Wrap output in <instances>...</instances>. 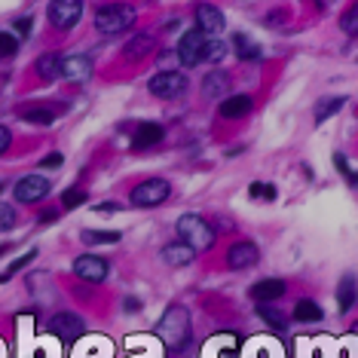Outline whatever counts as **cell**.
<instances>
[{"label":"cell","mask_w":358,"mask_h":358,"mask_svg":"<svg viewBox=\"0 0 358 358\" xmlns=\"http://www.w3.org/2000/svg\"><path fill=\"white\" fill-rule=\"evenodd\" d=\"M157 337L172 349V352L184 349L190 343V313H187L184 306H169L166 315H162L157 324Z\"/></svg>","instance_id":"6da1fadb"},{"label":"cell","mask_w":358,"mask_h":358,"mask_svg":"<svg viewBox=\"0 0 358 358\" xmlns=\"http://www.w3.org/2000/svg\"><path fill=\"white\" fill-rule=\"evenodd\" d=\"M178 236H181V242H187L193 251H206L215 245V227H211L206 217L199 215H181L178 217Z\"/></svg>","instance_id":"7a4b0ae2"},{"label":"cell","mask_w":358,"mask_h":358,"mask_svg":"<svg viewBox=\"0 0 358 358\" xmlns=\"http://www.w3.org/2000/svg\"><path fill=\"white\" fill-rule=\"evenodd\" d=\"M132 25H135V6H129V3H108L95 13V28L108 37L123 34Z\"/></svg>","instance_id":"3957f363"},{"label":"cell","mask_w":358,"mask_h":358,"mask_svg":"<svg viewBox=\"0 0 358 358\" xmlns=\"http://www.w3.org/2000/svg\"><path fill=\"white\" fill-rule=\"evenodd\" d=\"M169 193H172V184L162 181V178H148V181H141L132 190V202L135 208H153V206H162V202L169 199Z\"/></svg>","instance_id":"277c9868"},{"label":"cell","mask_w":358,"mask_h":358,"mask_svg":"<svg viewBox=\"0 0 358 358\" xmlns=\"http://www.w3.org/2000/svg\"><path fill=\"white\" fill-rule=\"evenodd\" d=\"M50 25L59 31H71L83 15V0H50Z\"/></svg>","instance_id":"5b68a950"},{"label":"cell","mask_w":358,"mask_h":358,"mask_svg":"<svg viewBox=\"0 0 358 358\" xmlns=\"http://www.w3.org/2000/svg\"><path fill=\"white\" fill-rule=\"evenodd\" d=\"M150 95L153 99H162V101H172L178 99V95L187 89V77L184 74H178V71H159V74H153L150 77Z\"/></svg>","instance_id":"8992f818"},{"label":"cell","mask_w":358,"mask_h":358,"mask_svg":"<svg viewBox=\"0 0 358 358\" xmlns=\"http://www.w3.org/2000/svg\"><path fill=\"white\" fill-rule=\"evenodd\" d=\"M206 43H208V37L199 28L181 34V40H178V59H181V64H187V68L199 64L202 55H206Z\"/></svg>","instance_id":"52a82bcc"},{"label":"cell","mask_w":358,"mask_h":358,"mask_svg":"<svg viewBox=\"0 0 358 358\" xmlns=\"http://www.w3.org/2000/svg\"><path fill=\"white\" fill-rule=\"evenodd\" d=\"M13 190H15V199L31 206V202H40L46 193H50V181H46L43 175H25Z\"/></svg>","instance_id":"ba28073f"},{"label":"cell","mask_w":358,"mask_h":358,"mask_svg":"<svg viewBox=\"0 0 358 358\" xmlns=\"http://www.w3.org/2000/svg\"><path fill=\"white\" fill-rule=\"evenodd\" d=\"M74 273L80 275L83 282H104L108 279V260L99 257V255H80L74 260Z\"/></svg>","instance_id":"9c48e42d"},{"label":"cell","mask_w":358,"mask_h":358,"mask_svg":"<svg viewBox=\"0 0 358 358\" xmlns=\"http://www.w3.org/2000/svg\"><path fill=\"white\" fill-rule=\"evenodd\" d=\"M50 334H55L62 340H77L83 334V319L74 313H59L50 319Z\"/></svg>","instance_id":"30bf717a"},{"label":"cell","mask_w":358,"mask_h":358,"mask_svg":"<svg viewBox=\"0 0 358 358\" xmlns=\"http://www.w3.org/2000/svg\"><path fill=\"white\" fill-rule=\"evenodd\" d=\"M196 25H199V31L206 37L221 34L224 31V13L217 10V6H211V3H199L196 6Z\"/></svg>","instance_id":"8fae6325"},{"label":"cell","mask_w":358,"mask_h":358,"mask_svg":"<svg viewBox=\"0 0 358 358\" xmlns=\"http://www.w3.org/2000/svg\"><path fill=\"white\" fill-rule=\"evenodd\" d=\"M260 257V251L255 242H236V245L227 251V264L233 266V270H248V266H255Z\"/></svg>","instance_id":"7c38bea8"},{"label":"cell","mask_w":358,"mask_h":358,"mask_svg":"<svg viewBox=\"0 0 358 358\" xmlns=\"http://www.w3.org/2000/svg\"><path fill=\"white\" fill-rule=\"evenodd\" d=\"M62 77L71 80V83H83V80L92 77V59L89 55H68L62 62Z\"/></svg>","instance_id":"4fadbf2b"},{"label":"cell","mask_w":358,"mask_h":358,"mask_svg":"<svg viewBox=\"0 0 358 358\" xmlns=\"http://www.w3.org/2000/svg\"><path fill=\"white\" fill-rule=\"evenodd\" d=\"M285 291H288V285H285L282 279H264L251 288V297H255L257 303H273V300H279Z\"/></svg>","instance_id":"5bb4252c"},{"label":"cell","mask_w":358,"mask_h":358,"mask_svg":"<svg viewBox=\"0 0 358 358\" xmlns=\"http://www.w3.org/2000/svg\"><path fill=\"white\" fill-rule=\"evenodd\" d=\"M251 108H255V101H251L248 95H230V99L221 101V117L224 120H242L251 113Z\"/></svg>","instance_id":"9a60e30c"},{"label":"cell","mask_w":358,"mask_h":358,"mask_svg":"<svg viewBox=\"0 0 358 358\" xmlns=\"http://www.w3.org/2000/svg\"><path fill=\"white\" fill-rule=\"evenodd\" d=\"M162 138H166V132H162L159 123H141L135 129V138H132V148L144 150V148H153V144H159Z\"/></svg>","instance_id":"2e32d148"},{"label":"cell","mask_w":358,"mask_h":358,"mask_svg":"<svg viewBox=\"0 0 358 358\" xmlns=\"http://www.w3.org/2000/svg\"><path fill=\"white\" fill-rule=\"evenodd\" d=\"M193 257H196V251L187 245V242H175V245L162 248V260H166L169 266H187Z\"/></svg>","instance_id":"e0dca14e"},{"label":"cell","mask_w":358,"mask_h":358,"mask_svg":"<svg viewBox=\"0 0 358 358\" xmlns=\"http://www.w3.org/2000/svg\"><path fill=\"white\" fill-rule=\"evenodd\" d=\"M62 62H64V55H59V52L40 55V59H37V74H40V80H59L62 77Z\"/></svg>","instance_id":"ac0fdd59"},{"label":"cell","mask_w":358,"mask_h":358,"mask_svg":"<svg viewBox=\"0 0 358 358\" xmlns=\"http://www.w3.org/2000/svg\"><path fill=\"white\" fill-rule=\"evenodd\" d=\"M153 50V34H148V31H141V34H135L132 40H129V43L123 46V55L126 59H144V55H148Z\"/></svg>","instance_id":"d6986e66"},{"label":"cell","mask_w":358,"mask_h":358,"mask_svg":"<svg viewBox=\"0 0 358 358\" xmlns=\"http://www.w3.org/2000/svg\"><path fill=\"white\" fill-rule=\"evenodd\" d=\"M355 300H358V285L352 275H343V282H340V288H337V306H340V313H349V309L355 306Z\"/></svg>","instance_id":"ffe728a7"},{"label":"cell","mask_w":358,"mask_h":358,"mask_svg":"<svg viewBox=\"0 0 358 358\" xmlns=\"http://www.w3.org/2000/svg\"><path fill=\"white\" fill-rule=\"evenodd\" d=\"M202 89H206L208 99H215V95H224L227 89H230V77H227L224 71H211V74H206V80H202Z\"/></svg>","instance_id":"44dd1931"},{"label":"cell","mask_w":358,"mask_h":358,"mask_svg":"<svg viewBox=\"0 0 358 358\" xmlns=\"http://www.w3.org/2000/svg\"><path fill=\"white\" fill-rule=\"evenodd\" d=\"M257 315H260V319H264L266 324H270L273 331H285V328H288V319H285V313H282V309H275V306H270V303H260Z\"/></svg>","instance_id":"7402d4cb"},{"label":"cell","mask_w":358,"mask_h":358,"mask_svg":"<svg viewBox=\"0 0 358 358\" xmlns=\"http://www.w3.org/2000/svg\"><path fill=\"white\" fill-rule=\"evenodd\" d=\"M83 242H86V245H117L120 233L117 230H86Z\"/></svg>","instance_id":"603a6c76"},{"label":"cell","mask_w":358,"mask_h":358,"mask_svg":"<svg viewBox=\"0 0 358 358\" xmlns=\"http://www.w3.org/2000/svg\"><path fill=\"white\" fill-rule=\"evenodd\" d=\"M294 319L297 322H319L322 319V306L315 300H300L294 306Z\"/></svg>","instance_id":"cb8c5ba5"},{"label":"cell","mask_w":358,"mask_h":358,"mask_svg":"<svg viewBox=\"0 0 358 358\" xmlns=\"http://www.w3.org/2000/svg\"><path fill=\"white\" fill-rule=\"evenodd\" d=\"M236 55H239L242 62H257L260 59V46L251 43L245 34H236Z\"/></svg>","instance_id":"d4e9b609"},{"label":"cell","mask_w":358,"mask_h":358,"mask_svg":"<svg viewBox=\"0 0 358 358\" xmlns=\"http://www.w3.org/2000/svg\"><path fill=\"white\" fill-rule=\"evenodd\" d=\"M55 117H59V113L50 110V108H28V110H22V120L37 123V126H50V123H55Z\"/></svg>","instance_id":"484cf974"},{"label":"cell","mask_w":358,"mask_h":358,"mask_svg":"<svg viewBox=\"0 0 358 358\" xmlns=\"http://www.w3.org/2000/svg\"><path fill=\"white\" fill-rule=\"evenodd\" d=\"M340 108H343V99H322L315 104V123H324V120L334 117Z\"/></svg>","instance_id":"4316f807"},{"label":"cell","mask_w":358,"mask_h":358,"mask_svg":"<svg viewBox=\"0 0 358 358\" xmlns=\"http://www.w3.org/2000/svg\"><path fill=\"white\" fill-rule=\"evenodd\" d=\"M227 55V46H224V40H217V37H208V43H206V55H202V62H211V64H217Z\"/></svg>","instance_id":"83f0119b"},{"label":"cell","mask_w":358,"mask_h":358,"mask_svg":"<svg viewBox=\"0 0 358 358\" xmlns=\"http://www.w3.org/2000/svg\"><path fill=\"white\" fill-rule=\"evenodd\" d=\"M19 52V37L10 31H0V59H13Z\"/></svg>","instance_id":"f1b7e54d"},{"label":"cell","mask_w":358,"mask_h":358,"mask_svg":"<svg viewBox=\"0 0 358 358\" xmlns=\"http://www.w3.org/2000/svg\"><path fill=\"white\" fill-rule=\"evenodd\" d=\"M340 28H343L346 34L358 37V3H352V6H349V10L343 13V19H340Z\"/></svg>","instance_id":"f546056e"},{"label":"cell","mask_w":358,"mask_h":358,"mask_svg":"<svg viewBox=\"0 0 358 358\" xmlns=\"http://www.w3.org/2000/svg\"><path fill=\"white\" fill-rule=\"evenodd\" d=\"M86 202V190H80V187H71V190L62 193V206L64 208H80Z\"/></svg>","instance_id":"4dcf8cb0"},{"label":"cell","mask_w":358,"mask_h":358,"mask_svg":"<svg viewBox=\"0 0 358 358\" xmlns=\"http://www.w3.org/2000/svg\"><path fill=\"white\" fill-rule=\"evenodd\" d=\"M15 221H19L15 208H13V206H6V202H0V230H13Z\"/></svg>","instance_id":"1f68e13d"},{"label":"cell","mask_w":358,"mask_h":358,"mask_svg":"<svg viewBox=\"0 0 358 358\" xmlns=\"http://www.w3.org/2000/svg\"><path fill=\"white\" fill-rule=\"evenodd\" d=\"M334 162H337V169L346 175V181L352 184V187H358V172H352V169H349V159L343 157V153H334Z\"/></svg>","instance_id":"d6a6232c"},{"label":"cell","mask_w":358,"mask_h":358,"mask_svg":"<svg viewBox=\"0 0 358 358\" xmlns=\"http://www.w3.org/2000/svg\"><path fill=\"white\" fill-rule=\"evenodd\" d=\"M251 196L255 199H275V187L273 184H251Z\"/></svg>","instance_id":"836d02e7"},{"label":"cell","mask_w":358,"mask_h":358,"mask_svg":"<svg viewBox=\"0 0 358 358\" xmlns=\"http://www.w3.org/2000/svg\"><path fill=\"white\" fill-rule=\"evenodd\" d=\"M34 257H37V251H34V248H31V251H28V255H22L19 260H13V266H10V270H6V275H13V273L25 270V266H28V264H31V260H34Z\"/></svg>","instance_id":"e575fe53"},{"label":"cell","mask_w":358,"mask_h":358,"mask_svg":"<svg viewBox=\"0 0 358 358\" xmlns=\"http://www.w3.org/2000/svg\"><path fill=\"white\" fill-rule=\"evenodd\" d=\"M28 34H31V15H22L15 22V37H28Z\"/></svg>","instance_id":"d590c367"},{"label":"cell","mask_w":358,"mask_h":358,"mask_svg":"<svg viewBox=\"0 0 358 358\" xmlns=\"http://www.w3.org/2000/svg\"><path fill=\"white\" fill-rule=\"evenodd\" d=\"M10 144H13V132L6 126H0V153L10 150Z\"/></svg>","instance_id":"8d00e7d4"},{"label":"cell","mask_w":358,"mask_h":358,"mask_svg":"<svg viewBox=\"0 0 358 358\" xmlns=\"http://www.w3.org/2000/svg\"><path fill=\"white\" fill-rule=\"evenodd\" d=\"M62 162H64L62 153H50V157H43V162H40V166H43V169H59Z\"/></svg>","instance_id":"74e56055"},{"label":"cell","mask_w":358,"mask_h":358,"mask_svg":"<svg viewBox=\"0 0 358 358\" xmlns=\"http://www.w3.org/2000/svg\"><path fill=\"white\" fill-rule=\"evenodd\" d=\"M95 211H101V215H117L120 206H117V202H104V206H99Z\"/></svg>","instance_id":"f35d334b"},{"label":"cell","mask_w":358,"mask_h":358,"mask_svg":"<svg viewBox=\"0 0 358 358\" xmlns=\"http://www.w3.org/2000/svg\"><path fill=\"white\" fill-rule=\"evenodd\" d=\"M55 217H59V211H46V215H43V224H50V221H55Z\"/></svg>","instance_id":"ab89813d"},{"label":"cell","mask_w":358,"mask_h":358,"mask_svg":"<svg viewBox=\"0 0 358 358\" xmlns=\"http://www.w3.org/2000/svg\"><path fill=\"white\" fill-rule=\"evenodd\" d=\"M352 334H355V337H358V322H355V324H352Z\"/></svg>","instance_id":"60d3db41"},{"label":"cell","mask_w":358,"mask_h":358,"mask_svg":"<svg viewBox=\"0 0 358 358\" xmlns=\"http://www.w3.org/2000/svg\"><path fill=\"white\" fill-rule=\"evenodd\" d=\"M221 358H233V352H221Z\"/></svg>","instance_id":"b9f144b4"}]
</instances>
